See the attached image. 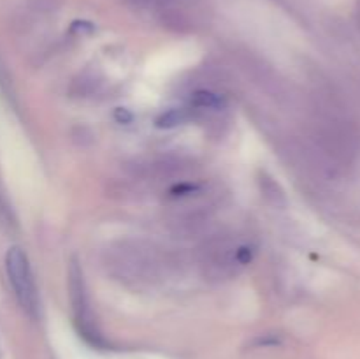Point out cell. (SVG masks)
Listing matches in <instances>:
<instances>
[{
	"instance_id": "6da1fadb",
	"label": "cell",
	"mask_w": 360,
	"mask_h": 359,
	"mask_svg": "<svg viewBox=\"0 0 360 359\" xmlns=\"http://www.w3.org/2000/svg\"><path fill=\"white\" fill-rule=\"evenodd\" d=\"M6 270L9 277L11 287L21 308L28 315H37L39 310V294L35 287L34 275H32L30 264L27 256L20 246H11L6 253Z\"/></svg>"
},
{
	"instance_id": "7a4b0ae2",
	"label": "cell",
	"mask_w": 360,
	"mask_h": 359,
	"mask_svg": "<svg viewBox=\"0 0 360 359\" xmlns=\"http://www.w3.org/2000/svg\"><path fill=\"white\" fill-rule=\"evenodd\" d=\"M69 291L70 299H72V308L76 313L77 322H81V329L84 333H91V320H90V308H88L86 301V291H84V280H83V271L77 266L76 260H72L69 267Z\"/></svg>"
},
{
	"instance_id": "3957f363",
	"label": "cell",
	"mask_w": 360,
	"mask_h": 359,
	"mask_svg": "<svg viewBox=\"0 0 360 359\" xmlns=\"http://www.w3.org/2000/svg\"><path fill=\"white\" fill-rule=\"evenodd\" d=\"M192 104L193 108L199 109H213V111H220L225 106L224 97H220L218 94H213L210 90H197L192 95Z\"/></svg>"
},
{
	"instance_id": "277c9868",
	"label": "cell",
	"mask_w": 360,
	"mask_h": 359,
	"mask_svg": "<svg viewBox=\"0 0 360 359\" xmlns=\"http://www.w3.org/2000/svg\"><path fill=\"white\" fill-rule=\"evenodd\" d=\"M190 113L186 109H169V111L162 113L157 118L155 125L158 129H174V127L183 125V123L188 122Z\"/></svg>"
},
{
	"instance_id": "5b68a950",
	"label": "cell",
	"mask_w": 360,
	"mask_h": 359,
	"mask_svg": "<svg viewBox=\"0 0 360 359\" xmlns=\"http://www.w3.org/2000/svg\"><path fill=\"white\" fill-rule=\"evenodd\" d=\"M116 118H118V122H122V123L132 122V115H130L127 109H122V108L116 109Z\"/></svg>"
},
{
	"instance_id": "8992f818",
	"label": "cell",
	"mask_w": 360,
	"mask_h": 359,
	"mask_svg": "<svg viewBox=\"0 0 360 359\" xmlns=\"http://www.w3.org/2000/svg\"><path fill=\"white\" fill-rule=\"evenodd\" d=\"M359 25H360V6H359Z\"/></svg>"
}]
</instances>
